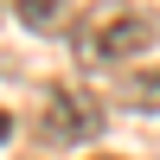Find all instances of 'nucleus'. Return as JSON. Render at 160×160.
<instances>
[{
	"instance_id": "obj_2",
	"label": "nucleus",
	"mask_w": 160,
	"mask_h": 160,
	"mask_svg": "<svg viewBox=\"0 0 160 160\" xmlns=\"http://www.w3.org/2000/svg\"><path fill=\"white\" fill-rule=\"evenodd\" d=\"M102 128V102L77 83H51L45 90V109H38V135L51 148H71V141H96Z\"/></svg>"
},
{
	"instance_id": "obj_6",
	"label": "nucleus",
	"mask_w": 160,
	"mask_h": 160,
	"mask_svg": "<svg viewBox=\"0 0 160 160\" xmlns=\"http://www.w3.org/2000/svg\"><path fill=\"white\" fill-rule=\"evenodd\" d=\"M102 160H115V154H102Z\"/></svg>"
},
{
	"instance_id": "obj_5",
	"label": "nucleus",
	"mask_w": 160,
	"mask_h": 160,
	"mask_svg": "<svg viewBox=\"0 0 160 160\" xmlns=\"http://www.w3.org/2000/svg\"><path fill=\"white\" fill-rule=\"evenodd\" d=\"M7 135H13V122H7V109H0V141H7Z\"/></svg>"
},
{
	"instance_id": "obj_3",
	"label": "nucleus",
	"mask_w": 160,
	"mask_h": 160,
	"mask_svg": "<svg viewBox=\"0 0 160 160\" xmlns=\"http://www.w3.org/2000/svg\"><path fill=\"white\" fill-rule=\"evenodd\" d=\"M122 109H160V71H135V77H122Z\"/></svg>"
},
{
	"instance_id": "obj_4",
	"label": "nucleus",
	"mask_w": 160,
	"mask_h": 160,
	"mask_svg": "<svg viewBox=\"0 0 160 160\" xmlns=\"http://www.w3.org/2000/svg\"><path fill=\"white\" fill-rule=\"evenodd\" d=\"M64 7H71V0H13L19 26H32V32H51V26L64 19Z\"/></svg>"
},
{
	"instance_id": "obj_1",
	"label": "nucleus",
	"mask_w": 160,
	"mask_h": 160,
	"mask_svg": "<svg viewBox=\"0 0 160 160\" xmlns=\"http://www.w3.org/2000/svg\"><path fill=\"white\" fill-rule=\"evenodd\" d=\"M148 45H154V19L141 7H122V0L90 7L83 26H77V58L83 64H122V58H141Z\"/></svg>"
}]
</instances>
